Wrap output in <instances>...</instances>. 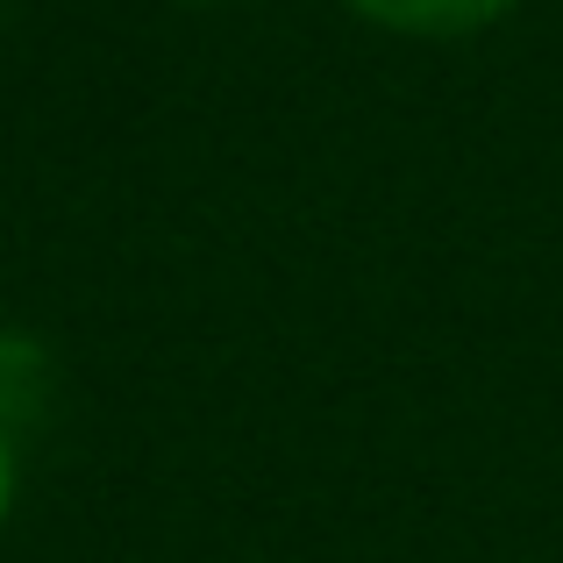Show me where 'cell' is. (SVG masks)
<instances>
[{
	"label": "cell",
	"mask_w": 563,
	"mask_h": 563,
	"mask_svg": "<svg viewBox=\"0 0 563 563\" xmlns=\"http://www.w3.org/2000/svg\"><path fill=\"white\" fill-rule=\"evenodd\" d=\"M357 22L372 29H393V36H471V29H493L507 8H521V0H343Z\"/></svg>",
	"instance_id": "obj_1"
},
{
	"label": "cell",
	"mask_w": 563,
	"mask_h": 563,
	"mask_svg": "<svg viewBox=\"0 0 563 563\" xmlns=\"http://www.w3.org/2000/svg\"><path fill=\"white\" fill-rule=\"evenodd\" d=\"M43 399V350L22 343V335H0V435L14 421H29Z\"/></svg>",
	"instance_id": "obj_2"
},
{
	"label": "cell",
	"mask_w": 563,
	"mask_h": 563,
	"mask_svg": "<svg viewBox=\"0 0 563 563\" xmlns=\"http://www.w3.org/2000/svg\"><path fill=\"white\" fill-rule=\"evenodd\" d=\"M8 507H14V442L0 435V528H8Z\"/></svg>",
	"instance_id": "obj_3"
},
{
	"label": "cell",
	"mask_w": 563,
	"mask_h": 563,
	"mask_svg": "<svg viewBox=\"0 0 563 563\" xmlns=\"http://www.w3.org/2000/svg\"><path fill=\"white\" fill-rule=\"evenodd\" d=\"M179 8H221V0H179Z\"/></svg>",
	"instance_id": "obj_4"
}]
</instances>
